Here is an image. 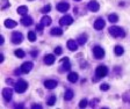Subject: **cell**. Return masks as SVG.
Masks as SVG:
<instances>
[{"mask_svg": "<svg viewBox=\"0 0 130 109\" xmlns=\"http://www.w3.org/2000/svg\"><path fill=\"white\" fill-rule=\"evenodd\" d=\"M109 34L114 37H123L125 35L123 29L120 27H116V26H114V27H110L109 28Z\"/></svg>", "mask_w": 130, "mask_h": 109, "instance_id": "1", "label": "cell"}, {"mask_svg": "<svg viewBox=\"0 0 130 109\" xmlns=\"http://www.w3.org/2000/svg\"><path fill=\"white\" fill-rule=\"evenodd\" d=\"M28 88V84L24 80H22V79H20L19 81L15 84V90L18 93H23V92H26V89Z\"/></svg>", "mask_w": 130, "mask_h": 109, "instance_id": "2", "label": "cell"}, {"mask_svg": "<svg viewBox=\"0 0 130 109\" xmlns=\"http://www.w3.org/2000/svg\"><path fill=\"white\" fill-rule=\"evenodd\" d=\"M93 55H94V57L96 59H102L105 57V50L101 48V46L96 45L93 48Z\"/></svg>", "mask_w": 130, "mask_h": 109, "instance_id": "3", "label": "cell"}, {"mask_svg": "<svg viewBox=\"0 0 130 109\" xmlns=\"http://www.w3.org/2000/svg\"><path fill=\"white\" fill-rule=\"evenodd\" d=\"M107 73H108V68L103 65L98 66L96 71H95V74H96L98 78H105V77L107 76Z\"/></svg>", "mask_w": 130, "mask_h": 109, "instance_id": "4", "label": "cell"}, {"mask_svg": "<svg viewBox=\"0 0 130 109\" xmlns=\"http://www.w3.org/2000/svg\"><path fill=\"white\" fill-rule=\"evenodd\" d=\"M22 40H23V35H22L21 33L14 31V33L12 34V42H13L14 44H20L22 42Z\"/></svg>", "mask_w": 130, "mask_h": 109, "instance_id": "5", "label": "cell"}, {"mask_svg": "<svg viewBox=\"0 0 130 109\" xmlns=\"http://www.w3.org/2000/svg\"><path fill=\"white\" fill-rule=\"evenodd\" d=\"M12 94H13V89H12V88L6 87V88L3 89V96H4V99H5V101H7V102L8 101H11Z\"/></svg>", "mask_w": 130, "mask_h": 109, "instance_id": "6", "label": "cell"}, {"mask_svg": "<svg viewBox=\"0 0 130 109\" xmlns=\"http://www.w3.org/2000/svg\"><path fill=\"white\" fill-rule=\"evenodd\" d=\"M31 68H32L31 62H26V63H23L21 66V72L22 73H28V72L31 71Z\"/></svg>", "mask_w": 130, "mask_h": 109, "instance_id": "7", "label": "cell"}, {"mask_svg": "<svg viewBox=\"0 0 130 109\" xmlns=\"http://www.w3.org/2000/svg\"><path fill=\"white\" fill-rule=\"evenodd\" d=\"M72 22H73L72 16H70V15H65L64 17L60 19L59 23H60V26H69V25H71Z\"/></svg>", "mask_w": 130, "mask_h": 109, "instance_id": "8", "label": "cell"}, {"mask_svg": "<svg viewBox=\"0 0 130 109\" xmlns=\"http://www.w3.org/2000/svg\"><path fill=\"white\" fill-rule=\"evenodd\" d=\"M106 25V22L103 19H101V17H99V19H96V21L94 22V28L96 30H101L103 27H105Z\"/></svg>", "mask_w": 130, "mask_h": 109, "instance_id": "9", "label": "cell"}, {"mask_svg": "<svg viewBox=\"0 0 130 109\" xmlns=\"http://www.w3.org/2000/svg\"><path fill=\"white\" fill-rule=\"evenodd\" d=\"M87 7H88L89 11L92 12H98L99 11V8H100V5L96 3V1H89L88 5H87Z\"/></svg>", "mask_w": 130, "mask_h": 109, "instance_id": "10", "label": "cell"}, {"mask_svg": "<svg viewBox=\"0 0 130 109\" xmlns=\"http://www.w3.org/2000/svg\"><path fill=\"white\" fill-rule=\"evenodd\" d=\"M57 86V81L56 80H45L44 81V87L48 89H54Z\"/></svg>", "mask_w": 130, "mask_h": 109, "instance_id": "11", "label": "cell"}, {"mask_svg": "<svg viewBox=\"0 0 130 109\" xmlns=\"http://www.w3.org/2000/svg\"><path fill=\"white\" fill-rule=\"evenodd\" d=\"M21 23L24 26V27H29L30 25H32V19L30 16H27V15H23L21 19Z\"/></svg>", "mask_w": 130, "mask_h": 109, "instance_id": "12", "label": "cell"}, {"mask_svg": "<svg viewBox=\"0 0 130 109\" xmlns=\"http://www.w3.org/2000/svg\"><path fill=\"white\" fill-rule=\"evenodd\" d=\"M66 45H68L69 50H71V51H76V50L78 49V43H77L76 41H73V40H69Z\"/></svg>", "mask_w": 130, "mask_h": 109, "instance_id": "13", "label": "cell"}, {"mask_svg": "<svg viewBox=\"0 0 130 109\" xmlns=\"http://www.w3.org/2000/svg\"><path fill=\"white\" fill-rule=\"evenodd\" d=\"M70 8V5L68 3H59L57 5V11L58 12H66Z\"/></svg>", "mask_w": 130, "mask_h": 109, "instance_id": "14", "label": "cell"}, {"mask_svg": "<svg viewBox=\"0 0 130 109\" xmlns=\"http://www.w3.org/2000/svg\"><path fill=\"white\" fill-rule=\"evenodd\" d=\"M55 59H56V57H55L54 55H46L45 57H44V63L46 65H51V64L55 63Z\"/></svg>", "mask_w": 130, "mask_h": 109, "instance_id": "15", "label": "cell"}, {"mask_svg": "<svg viewBox=\"0 0 130 109\" xmlns=\"http://www.w3.org/2000/svg\"><path fill=\"white\" fill-rule=\"evenodd\" d=\"M62 63L64 64V66H63V70L64 71H69L71 68V65H70V62H69V58L68 57H65L62 59Z\"/></svg>", "mask_w": 130, "mask_h": 109, "instance_id": "16", "label": "cell"}, {"mask_svg": "<svg viewBox=\"0 0 130 109\" xmlns=\"http://www.w3.org/2000/svg\"><path fill=\"white\" fill-rule=\"evenodd\" d=\"M68 80L70 82H76L77 80H78V74H77L76 72H71V73H69Z\"/></svg>", "mask_w": 130, "mask_h": 109, "instance_id": "17", "label": "cell"}, {"mask_svg": "<svg viewBox=\"0 0 130 109\" xmlns=\"http://www.w3.org/2000/svg\"><path fill=\"white\" fill-rule=\"evenodd\" d=\"M50 34L52 36H60L63 35V29H60V28H52L50 30Z\"/></svg>", "mask_w": 130, "mask_h": 109, "instance_id": "18", "label": "cell"}, {"mask_svg": "<svg viewBox=\"0 0 130 109\" xmlns=\"http://www.w3.org/2000/svg\"><path fill=\"white\" fill-rule=\"evenodd\" d=\"M16 25H18V23H16L15 21H14V20H11V19H7L5 21V26L7 28H15L16 27Z\"/></svg>", "mask_w": 130, "mask_h": 109, "instance_id": "19", "label": "cell"}, {"mask_svg": "<svg viewBox=\"0 0 130 109\" xmlns=\"http://www.w3.org/2000/svg\"><path fill=\"white\" fill-rule=\"evenodd\" d=\"M27 12H28V8L27 6H20V7H18V13L20 14V15H27Z\"/></svg>", "mask_w": 130, "mask_h": 109, "instance_id": "20", "label": "cell"}, {"mask_svg": "<svg viewBox=\"0 0 130 109\" xmlns=\"http://www.w3.org/2000/svg\"><path fill=\"white\" fill-rule=\"evenodd\" d=\"M114 51H115V55H116V56H121V55H123L124 50H123V48H122L121 45H116L115 49H114Z\"/></svg>", "mask_w": 130, "mask_h": 109, "instance_id": "21", "label": "cell"}, {"mask_svg": "<svg viewBox=\"0 0 130 109\" xmlns=\"http://www.w3.org/2000/svg\"><path fill=\"white\" fill-rule=\"evenodd\" d=\"M73 98V92L71 89H68L66 92H65V95H64V99L66 101H70L71 99Z\"/></svg>", "mask_w": 130, "mask_h": 109, "instance_id": "22", "label": "cell"}, {"mask_svg": "<svg viewBox=\"0 0 130 109\" xmlns=\"http://www.w3.org/2000/svg\"><path fill=\"white\" fill-rule=\"evenodd\" d=\"M86 41H87V36H86V34H83V35L79 36V38H78V43L80 44V45L85 44V43H86Z\"/></svg>", "mask_w": 130, "mask_h": 109, "instance_id": "23", "label": "cell"}, {"mask_svg": "<svg viewBox=\"0 0 130 109\" xmlns=\"http://www.w3.org/2000/svg\"><path fill=\"white\" fill-rule=\"evenodd\" d=\"M41 23L43 26H49V25H51V19L49 16H43L42 17V21H41Z\"/></svg>", "mask_w": 130, "mask_h": 109, "instance_id": "24", "label": "cell"}, {"mask_svg": "<svg viewBox=\"0 0 130 109\" xmlns=\"http://www.w3.org/2000/svg\"><path fill=\"white\" fill-rule=\"evenodd\" d=\"M14 53H15V56L18 58H23L24 57V51H23V50H21V49L15 50V52H14Z\"/></svg>", "mask_w": 130, "mask_h": 109, "instance_id": "25", "label": "cell"}, {"mask_svg": "<svg viewBox=\"0 0 130 109\" xmlns=\"http://www.w3.org/2000/svg\"><path fill=\"white\" fill-rule=\"evenodd\" d=\"M108 20H109L110 22H114V23H115V22L119 20V16H117L116 14H110V15L108 16Z\"/></svg>", "mask_w": 130, "mask_h": 109, "instance_id": "26", "label": "cell"}, {"mask_svg": "<svg viewBox=\"0 0 130 109\" xmlns=\"http://www.w3.org/2000/svg\"><path fill=\"white\" fill-rule=\"evenodd\" d=\"M28 38H29V41L30 42H34L36 40V35H35V33L34 31H29L28 33Z\"/></svg>", "mask_w": 130, "mask_h": 109, "instance_id": "27", "label": "cell"}, {"mask_svg": "<svg viewBox=\"0 0 130 109\" xmlns=\"http://www.w3.org/2000/svg\"><path fill=\"white\" fill-rule=\"evenodd\" d=\"M55 102H56V96H55V95L50 96V99L48 100V104H49V106H54Z\"/></svg>", "mask_w": 130, "mask_h": 109, "instance_id": "28", "label": "cell"}, {"mask_svg": "<svg viewBox=\"0 0 130 109\" xmlns=\"http://www.w3.org/2000/svg\"><path fill=\"white\" fill-rule=\"evenodd\" d=\"M50 9H51V6H50V5H46L45 7H43V8H42V11H41V12L45 14V13H49V12H50Z\"/></svg>", "mask_w": 130, "mask_h": 109, "instance_id": "29", "label": "cell"}, {"mask_svg": "<svg viewBox=\"0 0 130 109\" xmlns=\"http://www.w3.org/2000/svg\"><path fill=\"white\" fill-rule=\"evenodd\" d=\"M9 7V3H8L7 0H3V5H1V9H5Z\"/></svg>", "mask_w": 130, "mask_h": 109, "instance_id": "30", "label": "cell"}, {"mask_svg": "<svg viewBox=\"0 0 130 109\" xmlns=\"http://www.w3.org/2000/svg\"><path fill=\"white\" fill-rule=\"evenodd\" d=\"M86 106H87V100H86V99L81 100V101H80V103H79V107H80V108H85Z\"/></svg>", "mask_w": 130, "mask_h": 109, "instance_id": "31", "label": "cell"}, {"mask_svg": "<svg viewBox=\"0 0 130 109\" xmlns=\"http://www.w3.org/2000/svg\"><path fill=\"white\" fill-rule=\"evenodd\" d=\"M100 89H101V90H108V89H109V85L102 84V85L100 86Z\"/></svg>", "mask_w": 130, "mask_h": 109, "instance_id": "32", "label": "cell"}, {"mask_svg": "<svg viewBox=\"0 0 130 109\" xmlns=\"http://www.w3.org/2000/svg\"><path fill=\"white\" fill-rule=\"evenodd\" d=\"M62 52H63V50H62L60 46H58V48L55 49V55H62Z\"/></svg>", "mask_w": 130, "mask_h": 109, "instance_id": "33", "label": "cell"}, {"mask_svg": "<svg viewBox=\"0 0 130 109\" xmlns=\"http://www.w3.org/2000/svg\"><path fill=\"white\" fill-rule=\"evenodd\" d=\"M43 27H44V26L42 25V23H41V25H38L36 28H37V30H38V31H42V30H43Z\"/></svg>", "mask_w": 130, "mask_h": 109, "instance_id": "34", "label": "cell"}, {"mask_svg": "<svg viewBox=\"0 0 130 109\" xmlns=\"http://www.w3.org/2000/svg\"><path fill=\"white\" fill-rule=\"evenodd\" d=\"M31 108H34V109H35V108H38V109H41V108H42V106H41V104H34V106H32Z\"/></svg>", "mask_w": 130, "mask_h": 109, "instance_id": "35", "label": "cell"}, {"mask_svg": "<svg viewBox=\"0 0 130 109\" xmlns=\"http://www.w3.org/2000/svg\"><path fill=\"white\" fill-rule=\"evenodd\" d=\"M0 38H1V40H0V42H1V44H3V43H4V37H3V36H1V37H0Z\"/></svg>", "mask_w": 130, "mask_h": 109, "instance_id": "36", "label": "cell"}, {"mask_svg": "<svg viewBox=\"0 0 130 109\" xmlns=\"http://www.w3.org/2000/svg\"><path fill=\"white\" fill-rule=\"evenodd\" d=\"M76 1H79V0H76Z\"/></svg>", "mask_w": 130, "mask_h": 109, "instance_id": "37", "label": "cell"}]
</instances>
